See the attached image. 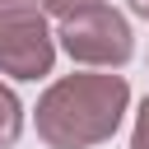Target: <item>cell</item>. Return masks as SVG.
Segmentation results:
<instances>
[{"instance_id": "cell-1", "label": "cell", "mask_w": 149, "mask_h": 149, "mask_svg": "<svg viewBox=\"0 0 149 149\" xmlns=\"http://www.w3.org/2000/svg\"><path fill=\"white\" fill-rule=\"evenodd\" d=\"M130 102V84L112 70H79L56 79L37 98V135L51 149H93L116 135Z\"/></svg>"}, {"instance_id": "cell-2", "label": "cell", "mask_w": 149, "mask_h": 149, "mask_svg": "<svg viewBox=\"0 0 149 149\" xmlns=\"http://www.w3.org/2000/svg\"><path fill=\"white\" fill-rule=\"evenodd\" d=\"M56 61V33L47 28L42 0H0V74L42 79Z\"/></svg>"}, {"instance_id": "cell-3", "label": "cell", "mask_w": 149, "mask_h": 149, "mask_svg": "<svg viewBox=\"0 0 149 149\" xmlns=\"http://www.w3.org/2000/svg\"><path fill=\"white\" fill-rule=\"evenodd\" d=\"M56 37H61L65 56L79 61V65H88V70H121L130 61V51H135L126 14H116L107 0L88 5L79 14H65L61 28H56Z\"/></svg>"}, {"instance_id": "cell-4", "label": "cell", "mask_w": 149, "mask_h": 149, "mask_svg": "<svg viewBox=\"0 0 149 149\" xmlns=\"http://www.w3.org/2000/svg\"><path fill=\"white\" fill-rule=\"evenodd\" d=\"M23 135V102L14 98L9 84H0V149H14Z\"/></svg>"}, {"instance_id": "cell-5", "label": "cell", "mask_w": 149, "mask_h": 149, "mask_svg": "<svg viewBox=\"0 0 149 149\" xmlns=\"http://www.w3.org/2000/svg\"><path fill=\"white\" fill-rule=\"evenodd\" d=\"M88 5H102V0H42V9H47L51 19H65V14H79V9H88Z\"/></svg>"}, {"instance_id": "cell-6", "label": "cell", "mask_w": 149, "mask_h": 149, "mask_svg": "<svg viewBox=\"0 0 149 149\" xmlns=\"http://www.w3.org/2000/svg\"><path fill=\"white\" fill-rule=\"evenodd\" d=\"M130 149H149V98L135 112V130H130Z\"/></svg>"}, {"instance_id": "cell-7", "label": "cell", "mask_w": 149, "mask_h": 149, "mask_svg": "<svg viewBox=\"0 0 149 149\" xmlns=\"http://www.w3.org/2000/svg\"><path fill=\"white\" fill-rule=\"evenodd\" d=\"M126 5H130V9L140 14V19H149V0H126Z\"/></svg>"}]
</instances>
